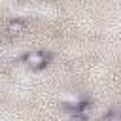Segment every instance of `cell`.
Returning <instances> with one entry per match:
<instances>
[{"mask_svg":"<svg viewBox=\"0 0 121 121\" xmlns=\"http://www.w3.org/2000/svg\"><path fill=\"white\" fill-rule=\"evenodd\" d=\"M25 62H26V66H30L32 70H40V68H43V66L47 64V57H45V53H42V51H32V53H28V55L25 57Z\"/></svg>","mask_w":121,"mask_h":121,"instance_id":"1","label":"cell"},{"mask_svg":"<svg viewBox=\"0 0 121 121\" xmlns=\"http://www.w3.org/2000/svg\"><path fill=\"white\" fill-rule=\"evenodd\" d=\"M8 30H9V32H13V34H19V32H23V30H25V21H21V19H15V21H11V23L8 25Z\"/></svg>","mask_w":121,"mask_h":121,"instance_id":"2","label":"cell"}]
</instances>
